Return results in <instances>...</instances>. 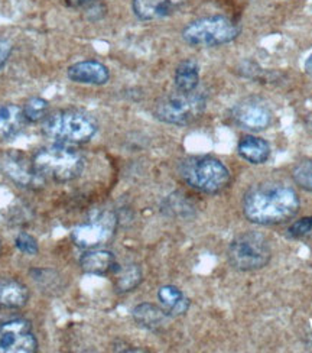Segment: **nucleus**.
I'll return each mask as SVG.
<instances>
[{
    "label": "nucleus",
    "instance_id": "obj_1",
    "mask_svg": "<svg viewBox=\"0 0 312 353\" xmlns=\"http://www.w3.org/2000/svg\"><path fill=\"white\" fill-rule=\"evenodd\" d=\"M301 201L296 191L282 183H263L247 191L243 199V213L256 225L284 223L300 212Z\"/></svg>",
    "mask_w": 312,
    "mask_h": 353
},
{
    "label": "nucleus",
    "instance_id": "obj_2",
    "mask_svg": "<svg viewBox=\"0 0 312 353\" xmlns=\"http://www.w3.org/2000/svg\"><path fill=\"white\" fill-rule=\"evenodd\" d=\"M32 165L41 179L68 183L81 175L84 157L65 145H54L39 150L32 158Z\"/></svg>",
    "mask_w": 312,
    "mask_h": 353
},
{
    "label": "nucleus",
    "instance_id": "obj_3",
    "mask_svg": "<svg viewBox=\"0 0 312 353\" xmlns=\"http://www.w3.org/2000/svg\"><path fill=\"white\" fill-rule=\"evenodd\" d=\"M42 132L61 145L84 143L96 135L97 123L81 110H59L43 119Z\"/></svg>",
    "mask_w": 312,
    "mask_h": 353
},
{
    "label": "nucleus",
    "instance_id": "obj_4",
    "mask_svg": "<svg viewBox=\"0 0 312 353\" xmlns=\"http://www.w3.org/2000/svg\"><path fill=\"white\" fill-rule=\"evenodd\" d=\"M183 180L205 194H217L230 183V171L220 159L213 157L188 158L181 165Z\"/></svg>",
    "mask_w": 312,
    "mask_h": 353
},
{
    "label": "nucleus",
    "instance_id": "obj_5",
    "mask_svg": "<svg viewBox=\"0 0 312 353\" xmlns=\"http://www.w3.org/2000/svg\"><path fill=\"white\" fill-rule=\"evenodd\" d=\"M229 261L234 270L256 271L266 267L271 261V245L263 234L246 232L234 238L227 251Z\"/></svg>",
    "mask_w": 312,
    "mask_h": 353
},
{
    "label": "nucleus",
    "instance_id": "obj_6",
    "mask_svg": "<svg viewBox=\"0 0 312 353\" xmlns=\"http://www.w3.org/2000/svg\"><path fill=\"white\" fill-rule=\"evenodd\" d=\"M240 28L226 17H207L187 25L183 38L192 47H218L234 41Z\"/></svg>",
    "mask_w": 312,
    "mask_h": 353
},
{
    "label": "nucleus",
    "instance_id": "obj_7",
    "mask_svg": "<svg viewBox=\"0 0 312 353\" xmlns=\"http://www.w3.org/2000/svg\"><path fill=\"white\" fill-rule=\"evenodd\" d=\"M205 97L201 93L178 92L169 96L162 97L155 106V116L159 121L185 126L196 122L205 110Z\"/></svg>",
    "mask_w": 312,
    "mask_h": 353
},
{
    "label": "nucleus",
    "instance_id": "obj_8",
    "mask_svg": "<svg viewBox=\"0 0 312 353\" xmlns=\"http://www.w3.org/2000/svg\"><path fill=\"white\" fill-rule=\"evenodd\" d=\"M116 216L112 212H103L90 222L83 223L72 230V241L79 248L94 249L106 245L116 230Z\"/></svg>",
    "mask_w": 312,
    "mask_h": 353
},
{
    "label": "nucleus",
    "instance_id": "obj_9",
    "mask_svg": "<svg viewBox=\"0 0 312 353\" xmlns=\"http://www.w3.org/2000/svg\"><path fill=\"white\" fill-rule=\"evenodd\" d=\"M38 341L31 323L25 319H13L0 323V353H35Z\"/></svg>",
    "mask_w": 312,
    "mask_h": 353
},
{
    "label": "nucleus",
    "instance_id": "obj_10",
    "mask_svg": "<svg viewBox=\"0 0 312 353\" xmlns=\"http://www.w3.org/2000/svg\"><path fill=\"white\" fill-rule=\"evenodd\" d=\"M233 121L242 129L260 132L272 122V112L259 99H246L233 109Z\"/></svg>",
    "mask_w": 312,
    "mask_h": 353
},
{
    "label": "nucleus",
    "instance_id": "obj_11",
    "mask_svg": "<svg viewBox=\"0 0 312 353\" xmlns=\"http://www.w3.org/2000/svg\"><path fill=\"white\" fill-rule=\"evenodd\" d=\"M2 170L12 181L22 187H32L41 181V176L34 170L32 161H28L19 152L8 154L2 163Z\"/></svg>",
    "mask_w": 312,
    "mask_h": 353
},
{
    "label": "nucleus",
    "instance_id": "obj_12",
    "mask_svg": "<svg viewBox=\"0 0 312 353\" xmlns=\"http://www.w3.org/2000/svg\"><path fill=\"white\" fill-rule=\"evenodd\" d=\"M187 0H133V12L142 21H156L171 17Z\"/></svg>",
    "mask_w": 312,
    "mask_h": 353
},
{
    "label": "nucleus",
    "instance_id": "obj_13",
    "mask_svg": "<svg viewBox=\"0 0 312 353\" xmlns=\"http://www.w3.org/2000/svg\"><path fill=\"white\" fill-rule=\"evenodd\" d=\"M67 76L71 81L80 84L103 85L110 79L109 68L98 61H81L71 65L67 70Z\"/></svg>",
    "mask_w": 312,
    "mask_h": 353
},
{
    "label": "nucleus",
    "instance_id": "obj_14",
    "mask_svg": "<svg viewBox=\"0 0 312 353\" xmlns=\"http://www.w3.org/2000/svg\"><path fill=\"white\" fill-rule=\"evenodd\" d=\"M29 300V290L18 279L0 276V308L17 310L26 305Z\"/></svg>",
    "mask_w": 312,
    "mask_h": 353
},
{
    "label": "nucleus",
    "instance_id": "obj_15",
    "mask_svg": "<svg viewBox=\"0 0 312 353\" xmlns=\"http://www.w3.org/2000/svg\"><path fill=\"white\" fill-rule=\"evenodd\" d=\"M80 267L85 274L92 275H107L117 271L116 256L110 251L97 249V251L85 252L80 258Z\"/></svg>",
    "mask_w": 312,
    "mask_h": 353
},
{
    "label": "nucleus",
    "instance_id": "obj_16",
    "mask_svg": "<svg viewBox=\"0 0 312 353\" xmlns=\"http://www.w3.org/2000/svg\"><path fill=\"white\" fill-rule=\"evenodd\" d=\"M133 319L141 327L151 332H159L168 323L169 316L163 308L151 303H143L133 308Z\"/></svg>",
    "mask_w": 312,
    "mask_h": 353
},
{
    "label": "nucleus",
    "instance_id": "obj_17",
    "mask_svg": "<svg viewBox=\"0 0 312 353\" xmlns=\"http://www.w3.org/2000/svg\"><path fill=\"white\" fill-rule=\"evenodd\" d=\"M25 114L21 108L12 103L0 105V139L17 137L25 125Z\"/></svg>",
    "mask_w": 312,
    "mask_h": 353
},
{
    "label": "nucleus",
    "instance_id": "obj_18",
    "mask_svg": "<svg viewBox=\"0 0 312 353\" xmlns=\"http://www.w3.org/2000/svg\"><path fill=\"white\" fill-rule=\"evenodd\" d=\"M237 151L239 155L246 159L250 164H263L271 157V146L264 139L247 135L240 139L239 145H237Z\"/></svg>",
    "mask_w": 312,
    "mask_h": 353
},
{
    "label": "nucleus",
    "instance_id": "obj_19",
    "mask_svg": "<svg viewBox=\"0 0 312 353\" xmlns=\"http://www.w3.org/2000/svg\"><path fill=\"white\" fill-rule=\"evenodd\" d=\"M158 299L162 308L168 313L169 317L183 316L188 312L189 300L184 296V292L174 285H165L159 288Z\"/></svg>",
    "mask_w": 312,
    "mask_h": 353
},
{
    "label": "nucleus",
    "instance_id": "obj_20",
    "mask_svg": "<svg viewBox=\"0 0 312 353\" xmlns=\"http://www.w3.org/2000/svg\"><path fill=\"white\" fill-rule=\"evenodd\" d=\"M175 87L178 92H194L200 81V67L194 60H185L180 63L175 70Z\"/></svg>",
    "mask_w": 312,
    "mask_h": 353
},
{
    "label": "nucleus",
    "instance_id": "obj_21",
    "mask_svg": "<svg viewBox=\"0 0 312 353\" xmlns=\"http://www.w3.org/2000/svg\"><path fill=\"white\" fill-rule=\"evenodd\" d=\"M142 283V271L139 265L130 263L127 267L118 270L116 276V291L117 292H129L135 290Z\"/></svg>",
    "mask_w": 312,
    "mask_h": 353
},
{
    "label": "nucleus",
    "instance_id": "obj_22",
    "mask_svg": "<svg viewBox=\"0 0 312 353\" xmlns=\"http://www.w3.org/2000/svg\"><path fill=\"white\" fill-rule=\"evenodd\" d=\"M48 109H50V105L47 100H43L41 97H32L25 103L22 110H23L26 121L39 122L42 119H45L48 114Z\"/></svg>",
    "mask_w": 312,
    "mask_h": 353
},
{
    "label": "nucleus",
    "instance_id": "obj_23",
    "mask_svg": "<svg viewBox=\"0 0 312 353\" xmlns=\"http://www.w3.org/2000/svg\"><path fill=\"white\" fill-rule=\"evenodd\" d=\"M31 275L34 276L35 283L39 285L41 291L55 292L56 290L61 288V278L58 276V272L55 271H51V276H48L50 270H32Z\"/></svg>",
    "mask_w": 312,
    "mask_h": 353
},
{
    "label": "nucleus",
    "instance_id": "obj_24",
    "mask_svg": "<svg viewBox=\"0 0 312 353\" xmlns=\"http://www.w3.org/2000/svg\"><path fill=\"white\" fill-rule=\"evenodd\" d=\"M293 181L298 184L301 188L311 191L312 193V159L302 161L293 168L292 172Z\"/></svg>",
    "mask_w": 312,
    "mask_h": 353
},
{
    "label": "nucleus",
    "instance_id": "obj_25",
    "mask_svg": "<svg viewBox=\"0 0 312 353\" xmlns=\"http://www.w3.org/2000/svg\"><path fill=\"white\" fill-rule=\"evenodd\" d=\"M14 243H17V248L25 255H37L38 254L37 239L34 236H31L29 233H25V232L19 233Z\"/></svg>",
    "mask_w": 312,
    "mask_h": 353
},
{
    "label": "nucleus",
    "instance_id": "obj_26",
    "mask_svg": "<svg viewBox=\"0 0 312 353\" xmlns=\"http://www.w3.org/2000/svg\"><path fill=\"white\" fill-rule=\"evenodd\" d=\"M292 238H302L312 232V217H302L296 220L288 229Z\"/></svg>",
    "mask_w": 312,
    "mask_h": 353
},
{
    "label": "nucleus",
    "instance_id": "obj_27",
    "mask_svg": "<svg viewBox=\"0 0 312 353\" xmlns=\"http://www.w3.org/2000/svg\"><path fill=\"white\" fill-rule=\"evenodd\" d=\"M10 51H12L10 42L3 39V38H0V68H2L6 64L8 58L10 55Z\"/></svg>",
    "mask_w": 312,
    "mask_h": 353
},
{
    "label": "nucleus",
    "instance_id": "obj_28",
    "mask_svg": "<svg viewBox=\"0 0 312 353\" xmlns=\"http://www.w3.org/2000/svg\"><path fill=\"white\" fill-rule=\"evenodd\" d=\"M93 2H94V0H65V3L70 8H81V6H85V5H90Z\"/></svg>",
    "mask_w": 312,
    "mask_h": 353
},
{
    "label": "nucleus",
    "instance_id": "obj_29",
    "mask_svg": "<svg viewBox=\"0 0 312 353\" xmlns=\"http://www.w3.org/2000/svg\"><path fill=\"white\" fill-rule=\"evenodd\" d=\"M305 72L308 76L312 77V54L306 58V61H305Z\"/></svg>",
    "mask_w": 312,
    "mask_h": 353
},
{
    "label": "nucleus",
    "instance_id": "obj_30",
    "mask_svg": "<svg viewBox=\"0 0 312 353\" xmlns=\"http://www.w3.org/2000/svg\"><path fill=\"white\" fill-rule=\"evenodd\" d=\"M0 254H2V243H0Z\"/></svg>",
    "mask_w": 312,
    "mask_h": 353
}]
</instances>
